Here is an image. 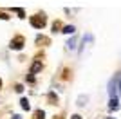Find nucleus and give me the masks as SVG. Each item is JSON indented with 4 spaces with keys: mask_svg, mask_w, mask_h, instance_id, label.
<instances>
[{
    "mask_svg": "<svg viewBox=\"0 0 121 119\" xmlns=\"http://www.w3.org/2000/svg\"><path fill=\"white\" fill-rule=\"evenodd\" d=\"M31 25H33V27H36V29H42V27L45 25V16H43V15H35V16H31Z\"/></svg>",
    "mask_w": 121,
    "mask_h": 119,
    "instance_id": "nucleus-1",
    "label": "nucleus"
},
{
    "mask_svg": "<svg viewBox=\"0 0 121 119\" xmlns=\"http://www.w3.org/2000/svg\"><path fill=\"white\" fill-rule=\"evenodd\" d=\"M9 47H11V49H15V51H20L22 47H24V36H15V38L11 40Z\"/></svg>",
    "mask_w": 121,
    "mask_h": 119,
    "instance_id": "nucleus-2",
    "label": "nucleus"
},
{
    "mask_svg": "<svg viewBox=\"0 0 121 119\" xmlns=\"http://www.w3.org/2000/svg\"><path fill=\"white\" fill-rule=\"evenodd\" d=\"M117 76H114V78L110 79V83H108V96H110V99L112 98H116V89H117Z\"/></svg>",
    "mask_w": 121,
    "mask_h": 119,
    "instance_id": "nucleus-3",
    "label": "nucleus"
},
{
    "mask_svg": "<svg viewBox=\"0 0 121 119\" xmlns=\"http://www.w3.org/2000/svg\"><path fill=\"white\" fill-rule=\"evenodd\" d=\"M40 69H42V61H35V63H33V67H31V74H36Z\"/></svg>",
    "mask_w": 121,
    "mask_h": 119,
    "instance_id": "nucleus-4",
    "label": "nucleus"
},
{
    "mask_svg": "<svg viewBox=\"0 0 121 119\" xmlns=\"http://www.w3.org/2000/svg\"><path fill=\"white\" fill-rule=\"evenodd\" d=\"M108 108H110V110H117V108H119V101H117L116 98H112V99H110V105H108Z\"/></svg>",
    "mask_w": 121,
    "mask_h": 119,
    "instance_id": "nucleus-5",
    "label": "nucleus"
},
{
    "mask_svg": "<svg viewBox=\"0 0 121 119\" xmlns=\"http://www.w3.org/2000/svg\"><path fill=\"white\" fill-rule=\"evenodd\" d=\"M87 101H89V96H80V98H78V106L87 105Z\"/></svg>",
    "mask_w": 121,
    "mask_h": 119,
    "instance_id": "nucleus-6",
    "label": "nucleus"
},
{
    "mask_svg": "<svg viewBox=\"0 0 121 119\" xmlns=\"http://www.w3.org/2000/svg\"><path fill=\"white\" fill-rule=\"evenodd\" d=\"M61 33H65V34H72V33H74V25H65Z\"/></svg>",
    "mask_w": 121,
    "mask_h": 119,
    "instance_id": "nucleus-7",
    "label": "nucleus"
},
{
    "mask_svg": "<svg viewBox=\"0 0 121 119\" xmlns=\"http://www.w3.org/2000/svg\"><path fill=\"white\" fill-rule=\"evenodd\" d=\"M20 103H22V108H24V110H29V101H27V99H22V101H20Z\"/></svg>",
    "mask_w": 121,
    "mask_h": 119,
    "instance_id": "nucleus-8",
    "label": "nucleus"
},
{
    "mask_svg": "<svg viewBox=\"0 0 121 119\" xmlns=\"http://www.w3.org/2000/svg\"><path fill=\"white\" fill-rule=\"evenodd\" d=\"M67 47H69V49H74V47H76V38H71V40H69Z\"/></svg>",
    "mask_w": 121,
    "mask_h": 119,
    "instance_id": "nucleus-9",
    "label": "nucleus"
},
{
    "mask_svg": "<svg viewBox=\"0 0 121 119\" xmlns=\"http://www.w3.org/2000/svg\"><path fill=\"white\" fill-rule=\"evenodd\" d=\"M43 115H45V114H43L42 110H36V112H35V117L36 119H43Z\"/></svg>",
    "mask_w": 121,
    "mask_h": 119,
    "instance_id": "nucleus-10",
    "label": "nucleus"
},
{
    "mask_svg": "<svg viewBox=\"0 0 121 119\" xmlns=\"http://www.w3.org/2000/svg\"><path fill=\"white\" fill-rule=\"evenodd\" d=\"M27 81H29V83H35V76H33V74L27 76Z\"/></svg>",
    "mask_w": 121,
    "mask_h": 119,
    "instance_id": "nucleus-11",
    "label": "nucleus"
},
{
    "mask_svg": "<svg viewBox=\"0 0 121 119\" xmlns=\"http://www.w3.org/2000/svg\"><path fill=\"white\" fill-rule=\"evenodd\" d=\"M52 29H54V31L60 29V22H54V24H52Z\"/></svg>",
    "mask_w": 121,
    "mask_h": 119,
    "instance_id": "nucleus-12",
    "label": "nucleus"
},
{
    "mask_svg": "<svg viewBox=\"0 0 121 119\" xmlns=\"http://www.w3.org/2000/svg\"><path fill=\"white\" fill-rule=\"evenodd\" d=\"M15 90H16V92H22V90H24V87H22V85H16Z\"/></svg>",
    "mask_w": 121,
    "mask_h": 119,
    "instance_id": "nucleus-13",
    "label": "nucleus"
},
{
    "mask_svg": "<svg viewBox=\"0 0 121 119\" xmlns=\"http://www.w3.org/2000/svg\"><path fill=\"white\" fill-rule=\"evenodd\" d=\"M71 119H81V117H80V115H72Z\"/></svg>",
    "mask_w": 121,
    "mask_h": 119,
    "instance_id": "nucleus-14",
    "label": "nucleus"
},
{
    "mask_svg": "<svg viewBox=\"0 0 121 119\" xmlns=\"http://www.w3.org/2000/svg\"><path fill=\"white\" fill-rule=\"evenodd\" d=\"M13 119H22V117H20V115H13Z\"/></svg>",
    "mask_w": 121,
    "mask_h": 119,
    "instance_id": "nucleus-15",
    "label": "nucleus"
},
{
    "mask_svg": "<svg viewBox=\"0 0 121 119\" xmlns=\"http://www.w3.org/2000/svg\"><path fill=\"white\" fill-rule=\"evenodd\" d=\"M0 87H2V79H0Z\"/></svg>",
    "mask_w": 121,
    "mask_h": 119,
    "instance_id": "nucleus-16",
    "label": "nucleus"
},
{
    "mask_svg": "<svg viewBox=\"0 0 121 119\" xmlns=\"http://www.w3.org/2000/svg\"><path fill=\"white\" fill-rule=\"evenodd\" d=\"M119 90H121V83H119Z\"/></svg>",
    "mask_w": 121,
    "mask_h": 119,
    "instance_id": "nucleus-17",
    "label": "nucleus"
},
{
    "mask_svg": "<svg viewBox=\"0 0 121 119\" xmlns=\"http://www.w3.org/2000/svg\"><path fill=\"white\" fill-rule=\"evenodd\" d=\"M108 119H112V117H108Z\"/></svg>",
    "mask_w": 121,
    "mask_h": 119,
    "instance_id": "nucleus-18",
    "label": "nucleus"
}]
</instances>
